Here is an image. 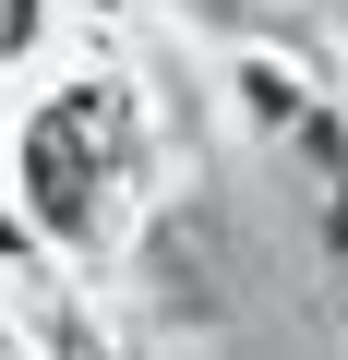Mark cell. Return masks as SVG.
Listing matches in <instances>:
<instances>
[{
	"instance_id": "3",
	"label": "cell",
	"mask_w": 348,
	"mask_h": 360,
	"mask_svg": "<svg viewBox=\"0 0 348 360\" xmlns=\"http://www.w3.org/2000/svg\"><path fill=\"white\" fill-rule=\"evenodd\" d=\"M25 37H37V0H0V60H13Z\"/></svg>"
},
{
	"instance_id": "4",
	"label": "cell",
	"mask_w": 348,
	"mask_h": 360,
	"mask_svg": "<svg viewBox=\"0 0 348 360\" xmlns=\"http://www.w3.org/2000/svg\"><path fill=\"white\" fill-rule=\"evenodd\" d=\"M336 240H348V193H336Z\"/></svg>"
},
{
	"instance_id": "2",
	"label": "cell",
	"mask_w": 348,
	"mask_h": 360,
	"mask_svg": "<svg viewBox=\"0 0 348 360\" xmlns=\"http://www.w3.org/2000/svg\"><path fill=\"white\" fill-rule=\"evenodd\" d=\"M240 96H252V108H264V120H300V96H288V72H264V60H252V72H240Z\"/></svg>"
},
{
	"instance_id": "1",
	"label": "cell",
	"mask_w": 348,
	"mask_h": 360,
	"mask_svg": "<svg viewBox=\"0 0 348 360\" xmlns=\"http://www.w3.org/2000/svg\"><path fill=\"white\" fill-rule=\"evenodd\" d=\"M108 168H120V96H60L37 132H25V193L60 240H96V193H108Z\"/></svg>"
}]
</instances>
